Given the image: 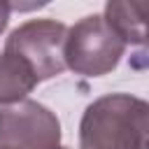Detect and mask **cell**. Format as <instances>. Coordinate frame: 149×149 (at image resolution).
I'll list each match as a JSON object with an SVG mask.
<instances>
[{"label": "cell", "instance_id": "6da1fadb", "mask_svg": "<svg viewBox=\"0 0 149 149\" xmlns=\"http://www.w3.org/2000/svg\"><path fill=\"white\" fill-rule=\"evenodd\" d=\"M149 105L130 93L95 98L79 121V149H147Z\"/></svg>", "mask_w": 149, "mask_h": 149}, {"label": "cell", "instance_id": "7a4b0ae2", "mask_svg": "<svg viewBox=\"0 0 149 149\" xmlns=\"http://www.w3.org/2000/svg\"><path fill=\"white\" fill-rule=\"evenodd\" d=\"M126 54L123 40L105 23L100 14H88L68 28L63 61L74 74L102 77L109 74Z\"/></svg>", "mask_w": 149, "mask_h": 149}, {"label": "cell", "instance_id": "3957f363", "mask_svg": "<svg viewBox=\"0 0 149 149\" xmlns=\"http://www.w3.org/2000/svg\"><path fill=\"white\" fill-rule=\"evenodd\" d=\"M68 26L56 19H30L16 26L7 42L5 54L21 58L37 81L54 79L65 70L63 47Z\"/></svg>", "mask_w": 149, "mask_h": 149}, {"label": "cell", "instance_id": "277c9868", "mask_svg": "<svg viewBox=\"0 0 149 149\" xmlns=\"http://www.w3.org/2000/svg\"><path fill=\"white\" fill-rule=\"evenodd\" d=\"M61 121L56 112L37 100L0 107L2 149H56L61 147Z\"/></svg>", "mask_w": 149, "mask_h": 149}, {"label": "cell", "instance_id": "5b68a950", "mask_svg": "<svg viewBox=\"0 0 149 149\" xmlns=\"http://www.w3.org/2000/svg\"><path fill=\"white\" fill-rule=\"evenodd\" d=\"M105 23L123 40V44L142 47L147 42V2L109 0L102 14Z\"/></svg>", "mask_w": 149, "mask_h": 149}, {"label": "cell", "instance_id": "8992f818", "mask_svg": "<svg viewBox=\"0 0 149 149\" xmlns=\"http://www.w3.org/2000/svg\"><path fill=\"white\" fill-rule=\"evenodd\" d=\"M37 86L30 68L9 54H0V105H14L26 100V95Z\"/></svg>", "mask_w": 149, "mask_h": 149}, {"label": "cell", "instance_id": "52a82bcc", "mask_svg": "<svg viewBox=\"0 0 149 149\" xmlns=\"http://www.w3.org/2000/svg\"><path fill=\"white\" fill-rule=\"evenodd\" d=\"M9 14H12V7H9V2L0 0V35L5 33V28H7V23H9Z\"/></svg>", "mask_w": 149, "mask_h": 149}, {"label": "cell", "instance_id": "ba28073f", "mask_svg": "<svg viewBox=\"0 0 149 149\" xmlns=\"http://www.w3.org/2000/svg\"><path fill=\"white\" fill-rule=\"evenodd\" d=\"M56 149H65V147H56Z\"/></svg>", "mask_w": 149, "mask_h": 149}, {"label": "cell", "instance_id": "9c48e42d", "mask_svg": "<svg viewBox=\"0 0 149 149\" xmlns=\"http://www.w3.org/2000/svg\"><path fill=\"white\" fill-rule=\"evenodd\" d=\"M0 149H2V147H0Z\"/></svg>", "mask_w": 149, "mask_h": 149}]
</instances>
